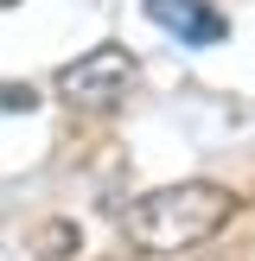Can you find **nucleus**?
I'll return each instance as SVG.
<instances>
[{
    "instance_id": "obj_1",
    "label": "nucleus",
    "mask_w": 255,
    "mask_h": 261,
    "mask_svg": "<svg viewBox=\"0 0 255 261\" xmlns=\"http://www.w3.org/2000/svg\"><path fill=\"white\" fill-rule=\"evenodd\" d=\"M230 217H236V191L211 185V178H178V185H160V191L128 204L121 211V236L140 255H178V249L211 242Z\"/></svg>"
},
{
    "instance_id": "obj_2",
    "label": "nucleus",
    "mask_w": 255,
    "mask_h": 261,
    "mask_svg": "<svg viewBox=\"0 0 255 261\" xmlns=\"http://www.w3.org/2000/svg\"><path fill=\"white\" fill-rule=\"evenodd\" d=\"M134 76H140V64L128 45H89L76 64L58 70V96L76 102V109H115L134 89Z\"/></svg>"
},
{
    "instance_id": "obj_3",
    "label": "nucleus",
    "mask_w": 255,
    "mask_h": 261,
    "mask_svg": "<svg viewBox=\"0 0 255 261\" xmlns=\"http://www.w3.org/2000/svg\"><path fill=\"white\" fill-rule=\"evenodd\" d=\"M147 19L178 32V45H223L230 38V19L211 0H147Z\"/></svg>"
},
{
    "instance_id": "obj_4",
    "label": "nucleus",
    "mask_w": 255,
    "mask_h": 261,
    "mask_svg": "<svg viewBox=\"0 0 255 261\" xmlns=\"http://www.w3.org/2000/svg\"><path fill=\"white\" fill-rule=\"evenodd\" d=\"M76 249H83V236H76V223H64V217L32 236V255H38V261H70Z\"/></svg>"
},
{
    "instance_id": "obj_5",
    "label": "nucleus",
    "mask_w": 255,
    "mask_h": 261,
    "mask_svg": "<svg viewBox=\"0 0 255 261\" xmlns=\"http://www.w3.org/2000/svg\"><path fill=\"white\" fill-rule=\"evenodd\" d=\"M32 109H38L32 83H0V115H32Z\"/></svg>"
},
{
    "instance_id": "obj_6",
    "label": "nucleus",
    "mask_w": 255,
    "mask_h": 261,
    "mask_svg": "<svg viewBox=\"0 0 255 261\" xmlns=\"http://www.w3.org/2000/svg\"><path fill=\"white\" fill-rule=\"evenodd\" d=\"M0 7H7V0H0Z\"/></svg>"
}]
</instances>
